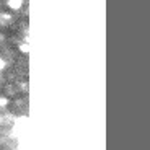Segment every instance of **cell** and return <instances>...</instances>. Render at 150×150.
<instances>
[{"instance_id": "obj_3", "label": "cell", "mask_w": 150, "mask_h": 150, "mask_svg": "<svg viewBox=\"0 0 150 150\" xmlns=\"http://www.w3.org/2000/svg\"><path fill=\"white\" fill-rule=\"evenodd\" d=\"M7 105H8L7 98H0V106H7Z\"/></svg>"}, {"instance_id": "obj_1", "label": "cell", "mask_w": 150, "mask_h": 150, "mask_svg": "<svg viewBox=\"0 0 150 150\" xmlns=\"http://www.w3.org/2000/svg\"><path fill=\"white\" fill-rule=\"evenodd\" d=\"M7 7L10 8V10L18 11L20 8L23 7V0H8V2H7Z\"/></svg>"}, {"instance_id": "obj_4", "label": "cell", "mask_w": 150, "mask_h": 150, "mask_svg": "<svg viewBox=\"0 0 150 150\" xmlns=\"http://www.w3.org/2000/svg\"><path fill=\"white\" fill-rule=\"evenodd\" d=\"M4 69H5V60L2 59V57H0V72L4 70Z\"/></svg>"}, {"instance_id": "obj_2", "label": "cell", "mask_w": 150, "mask_h": 150, "mask_svg": "<svg viewBox=\"0 0 150 150\" xmlns=\"http://www.w3.org/2000/svg\"><path fill=\"white\" fill-rule=\"evenodd\" d=\"M20 51H21L23 54H28V52H30V44H28V42H23V44H20Z\"/></svg>"}]
</instances>
